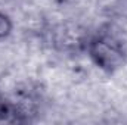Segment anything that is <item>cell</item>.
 <instances>
[{"mask_svg": "<svg viewBox=\"0 0 127 125\" xmlns=\"http://www.w3.org/2000/svg\"><path fill=\"white\" fill-rule=\"evenodd\" d=\"M12 30H13L12 18L7 13L0 12V43L4 41L6 38H9V35L12 34Z\"/></svg>", "mask_w": 127, "mask_h": 125, "instance_id": "2", "label": "cell"}, {"mask_svg": "<svg viewBox=\"0 0 127 125\" xmlns=\"http://www.w3.org/2000/svg\"><path fill=\"white\" fill-rule=\"evenodd\" d=\"M87 52L99 69L108 74H115L126 63V49L123 40L115 32H100L87 41Z\"/></svg>", "mask_w": 127, "mask_h": 125, "instance_id": "1", "label": "cell"}]
</instances>
